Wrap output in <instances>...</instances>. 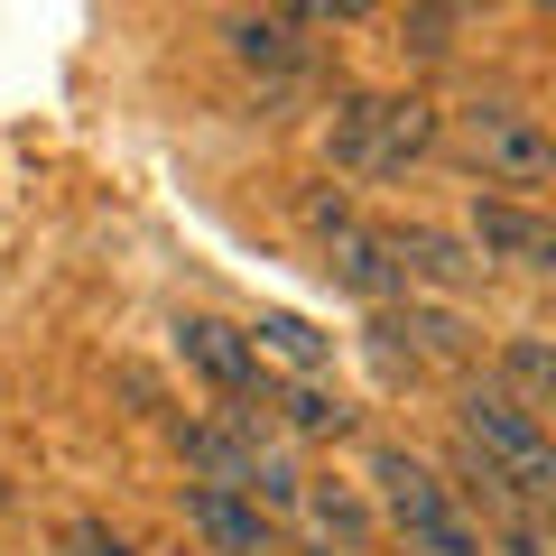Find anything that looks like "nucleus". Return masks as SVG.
<instances>
[{"mask_svg": "<svg viewBox=\"0 0 556 556\" xmlns=\"http://www.w3.org/2000/svg\"><path fill=\"white\" fill-rule=\"evenodd\" d=\"M464 241H473V260H501V269H519V278H547V269H556L547 214H538V204H519V195H473Z\"/></svg>", "mask_w": 556, "mask_h": 556, "instance_id": "7", "label": "nucleus"}, {"mask_svg": "<svg viewBox=\"0 0 556 556\" xmlns=\"http://www.w3.org/2000/svg\"><path fill=\"white\" fill-rule=\"evenodd\" d=\"M316 556H334V547H316Z\"/></svg>", "mask_w": 556, "mask_h": 556, "instance_id": "18", "label": "nucleus"}, {"mask_svg": "<svg viewBox=\"0 0 556 556\" xmlns=\"http://www.w3.org/2000/svg\"><path fill=\"white\" fill-rule=\"evenodd\" d=\"M298 223H306V241H316V269L334 278V288H353V298H371V306L417 298L408 278H399L390 241H380V223H362L353 195H334V186H306V195H298Z\"/></svg>", "mask_w": 556, "mask_h": 556, "instance_id": "4", "label": "nucleus"}, {"mask_svg": "<svg viewBox=\"0 0 556 556\" xmlns=\"http://www.w3.org/2000/svg\"><path fill=\"white\" fill-rule=\"evenodd\" d=\"M464 455H473L482 473H501L529 510L556 501V445H547V427H538V408L510 399L501 380H464Z\"/></svg>", "mask_w": 556, "mask_h": 556, "instance_id": "3", "label": "nucleus"}, {"mask_svg": "<svg viewBox=\"0 0 556 556\" xmlns=\"http://www.w3.org/2000/svg\"><path fill=\"white\" fill-rule=\"evenodd\" d=\"M437 130H445V112L427 93H343L325 112V159L353 186H399L408 167L437 159Z\"/></svg>", "mask_w": 556, "mask_h": 556, "instance_id": "1", "label": "nucleus"}, {"mask_svg": "<svg viewBox=\"0 0 556 556\" xmlns=\"http://www.w3.org/2000/svg\"><path fill=\"white\" fill-rule=\"evenodd\" d=\"M408 10H417V20H473L482 0H408Z\"/></svg>", "mask_w": 556, "mask_h": 556, "instance_id": "17", "label": "nucleus"}, {"mask_svg": "<svg viewBox=\"0 0 556 556\" xmlns=\"http://www.w3.org/2000/svg\"><path fill=\"white\" fill-rule=\"evenodd\" d=\"M260 408H278L298 437H343V427H353V408H343V399H325L316 380H278V371L260 380Z\"/></svg>", "mask_w": 556, "mask_h": 556, "instance_id": "11", "label": "nucleus"}, {"mask_svg": "<svg viewBox=\"0 0 556 556\" xmlns=\"http://www.w3.org/2000/svg\"><path fill=\"white\" fill-rule=\"evenodd\" d=\"M501 390L529 399V408L556 390V353H547V334H510V343H501Z\"/></svg>", "mask_w": 556, "mask_h": 556, "instance_id": "13", "label": "nucleus"}, {"mask_svg": "<svg viewBox=\"0 0 556 556\" xmlns=\"http://www.w3.org/2000/svg\"><path fill=\"white\" fill-rule=\"evenodd\" d=\"M371 492H380V510H390V529L408 538V556H482L473 519L455 510V482H437L417 455L371 445Z\"/></svg>", "mask_w": 556, "mask_h": 556, "instance_id": "5", "label": "nucleus"}, {"mask_svg": "<svg viewBox=\"0 0 556 556\" xmlns=\"http://www.w3.org/2000/svg\"><path fill=\"white\" fill-rule=\"evenodd\" d=\"M529 10H538V0H529Z\"/></svg>", "mask_w": 556, "mask_h": 556, "instance_id": "19", "label": "nucleus"}, {"mask_svg": "<svg viewBox=\"0 0 556 556\" xmlns=\"http://www.w3.org/2000/svg\"><path fill=\"white\" fill-rule=\"evenodd\" d=\"M223 56H232L241 75H260V102H306L325 84L306 20H278V10H232V20H223Z\"/></svg>", "mask_w": 556, "mask_h": 556, "instance_id": "6", "label": "nucleus"}, {"mask_svg": "<svg viewBox=\"0 0 556 556\" xmlns=\"http://www.w3.org/2000/svg\"><path fill=\"white\" fill-rule=\"evenodd\" d=\"M437 159H455L464 177H482V186H501V195L538 204V195H547V177H556V139H547V121H538L529 102H501L492 93V102L445 112Z\"/></svg>", "mask_w": 556, "mask_h": 556, "instance_id": "2", "label": "nucleus"}, {"mask_svg": "<svg viewBox=\"0 0 556 556\" xmlns=\"http://www.w3.org/2000/svg\"><path fill=\"white\" fill-rule=\"evenodd\" d=\"M177 510H186V529H195L214 556H278L269 510H260V501H241V492H223V482H186Z\"/></svg>", "mask_w": 556, "mask_h": 556, "instance_id": "10", "label": "nucleus"}, {"mask_svg": "<svg viewBox=\"0 0 556 556\" xmlns=\"http://www.w3.org/2000/svg\"><path fill=\"white\" fill-rule=\"evenodd\" d=\"M56 556H139V547L112 538L102 519H56Z\"/></svg>", "mask_w": 556, "mask_h": 556, "instance_id": "15", "label": "nucleus"}, {"mask_svg": "<svg viewBox=\"0 0 556 556\" xmlns=\"http://www.w3.org/2000/svg\"><path fill=\"white\" fill-rule=\"evenodd\" d=\"M298 20H316V28H371L380 0H298Z\"/></svg>", "mask_w": 556, "mask_h": 556, "instance_id": "16", "label": "nucleus"}, {"mask_svg": "<svg viewBox=\"0 0 556 556\" xmlns=\"http://www.w3.org/2000/svg\"><path fill=\"white\" fill-rule=\"evenodd\" d=\"M298 510H306V519H316V529H325V538H343V547H353V538H362V529H371V510H362V501H353V492H343V482H298Z\"/></svg>", "mask_w": 556, "mask_h": 556, "instance_id": "14", "label": "nucleus"}, {"mask_svg": "<svg viewBox=\"0 0 556 556\" xmlns=\"http://www.w3.org/2000/svg\"><path fill=\"white\" fill-rule=\"evenodd\" d=\"M380 241H390V260H399L408 288H437V298H473V288H482L473 241L437 232V223H380Z\"/></svg>", "mask_w": 556, "mask_h": 556, "instance_id": "9", "label": "nucleus"}, {"mask_svg": "<svg viewBox=\"0 0 556 556\" xmlns=\"http://www.w3.org/2000/svg\"><path fill=\"white\" fill-rule=\"evenodd\" d=\"M251 353H278L298 380H316L325 362H334V334H316L306 316H260V325H251Z\"/></svg>", "mask_w": 556, "mask_h": 556, "instance_id": "12", "label": "nucleus"}, {"mask_svg": "<svg viewBox=\"0 0 556 556\" xmlns=\"http://www.w3.org/2000/svg\"><path fill=\"white\" fill-rule=\"evenodd\" d=\"M177 353L223 390V408H260L269 353H251V334H241V325H223V316H177Z\"/></svg>", "mask_w": 556, "mask_h": 556, "instance_id": "8", "label": "nucleus"}]
</instances>
